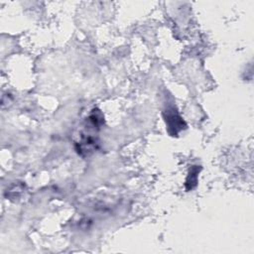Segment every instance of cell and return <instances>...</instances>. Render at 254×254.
<instances>
[{"mask_svg":"<svg viewBox=\"0 0 254 254\" xmlns=\"http://www.w3.org/2000/svg\"><path fill=\"white\" fill-rule=\"evenodd\" d=\"M164 117L167 125L168 132L172 136L178 135L182 130L186 128V124L183 118L177 113L174 107L168 108L164 111Z\"/></svg>","mask_w":254,"mask_h":254,"instance_id":"obj_1","label":"cell"},{"mask_svg":"<svg viewBox=\"0 0 254 254\" xmlns=\"http://www.w3.org/2000/svg\"><path fill=\"white\" fill-rule=\"evenodd\" d=\"M197 175H198V168L197 166H193L190 168L188 178L186 180V188L188 190H192L197 183Z\"/></svg>","mask_w":254,"mask_h":254,"instance_id":"obj_2","label":"cell"}]
</instances>
